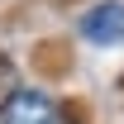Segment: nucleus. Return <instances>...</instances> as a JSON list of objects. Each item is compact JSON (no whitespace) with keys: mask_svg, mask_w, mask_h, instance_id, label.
<instances>
[{"mask_svg":"<svg viewBox=\"0 0 124 124\" xmlns=\"http://www.w3.org/2000/svg\"><path fill=\"white\" fill-rule=\"evenodd\" d=\"M81 38L86 43H100V48H115L124 43V5L119 0H100L81 15Z\"/></svg>","mask_w":124,"mask_h":124,"instance_id":"1","label":"nucleus"},{"mask_svg":"<svg viewBox=\"0 0 124 124\" xmlns=\"http://www.w3.org/2000/svg\"><path fill=\"white\" fill-rule=\"evenodd\" d=\"M53 100L43 91H10L0 100V124H48Z\"/></svg>","mask_w":124,"mask_h":124,"instance_id":"2","label":"nucleus"},{"mask_svg":"<svg viewBox=\"0 0 124 124\" xmlns=\"http://www.w3.org/2000/svg\"><path fill=\"white\" fill-rule=\"evenodd\" d=\"M48 124H77L72 115H48Z\"/></svg>","mask_w":124,"mask_h":124,"instance_id":"4","label":"nucleus"},{"mask_svg":"<svg viewBox=\"0 0 124 124\" xmlns=\"http://www.w3.org/2000/svg\"><path fill=\"white\" fill-rule=\"evenodd\" d=\"M10 91H15V72H10V62L0 57V100H5Z\"/></svg>","mask_w":124,"mask_h":124,"instance_id":"3","label":"nucleus"}]
</instances>
